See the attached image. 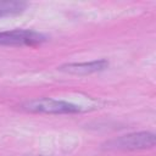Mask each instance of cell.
<instances>
[{"mask_svg": "<svg viewBox=\"0 0 156 156\" xmlns=\"http://www.w3.org/2000/svg\"><path fill=\"white\" fill-rule=\"evenodd\" d=\"M155 146V134L150 132L129 133L113 138L104 144L106 150H145Z\"/></svg>", "mask_w": 156, "mask_h": 156, "instance_id": "cell-1", "label": "cell"}, {"mask_svg": "<svg viewBox=\"0 0 156 156\" xmlns=\"http://www.w3.org/2000/svg\"><path fill=\"white\" fill-rule=\"evenodd\" d=\"M22 108L33 113H55V115L79 113L83 111L80 106H77L74 104L63 100L49 99V98H41V99H34L27 101L22 105Z\"/></svg>", "mask_w": 156, "mask_h": 156, "instance_id": "cell-2", "label": "cell"}, {"mask_svg": "<svg viewBox=\"0 0 156 156\" xmlns=\"http://www.w3.org/2000/svg\"><path fill=\"white\" fill-rule=\"evenodd\" d=\"M45 41V37L41 33L29 29H12L0 32V45L23 46V45H38Z\"/></svg>", "mask_w": 156, "mask_h": 156, "instance_id": "cell-3", "label": "cell"}, {"mask_svg": "<svg viewBox=\"0 0 156 156\" xmlns=\"http://www.w3.org/2000/svg\"><path fill=\"white\" fill-rule=\"evenodd\" d=\"M107 66H108V62L101 58V60H95L90 62L67 63V65L61 66L58 69L66 73H72V74H90V73L104 71L107 68Z\"/></svg>", "mask_w": 156, "mask_h": 156, "instance_id": "cell-4", "label": "cell"}, {"mask_svg": "<svg viewBox=\"0 0 156 156\" xmlns=\"http://www.w3.org/2000/svg\"><path fill=\"white\" fill-rule=\"evenodd\" d=\"M26 7L27 4L22 1H0V17L22 13Z\"/></svg>", "mask_w": 156, "mask_h": 156, "instance_id": "cell-5", "label": "cell"}, {"mask_svg": "<svg viewBox=\"0 0 156 156\" xmlns=\"http://www.w3.org/2000/svg\"><path fill=\"white\" fill-rule=\"evenodd\" d=\"M27 156H43V155H27Z\"/></svg>", "mask_w": 156, "mask_h": 156, "instance_id": "cell-6", "label": "cell"}]
</instances>
